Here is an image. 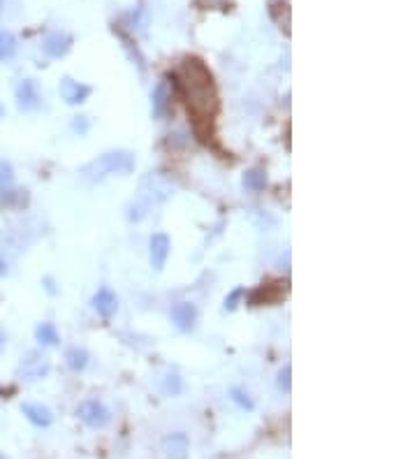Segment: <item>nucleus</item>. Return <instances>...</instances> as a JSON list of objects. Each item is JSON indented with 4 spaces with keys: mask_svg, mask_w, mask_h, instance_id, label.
Listing matches in <instances>:
<instances>
[{
    "mask_svg": "<svg viewBox=\"0 0 417 459\" xmlns=\"http://www.w3.org/2000/svg\"><path fill=\"white\" fill-rule=\"evenodd\" d=\"M181 91L185 95V104H188V112L193 114L195 123L197 126L200 121L211 123L218 109V100H216L214 77H211L209 68L200 58H188L183 63Z\"/></svg>",
    "mask_w": 417,
    "mask_h": 459,
    "instance_id": "1",
    "label": "nucleus"
},
{
    "mask_svg": "<svg viewBox=\"0 0 417 459\" xmlns=\"http://www.w3.org/2000/svg\"><path fill=\"white\" fill-rule=\"evenodd\" d=\"M242 297H244V288H234L232 293L225 297V308H227V311H234V308L239 306V299H242Z\"/></svg>",
    "mask_w": 417,
    "mask_h": 459,
    "instance_id": "20",
    "label": "nucleus"
},
{
    "mask_svg": "<svg viewBox=\"0 0 417 459\" xmlns=\"http://www.w3.org/2000/svg\"><path fill=\"white\" fill-rule=\"evenodd\" d=\"M12 183H14L12 165L7 163V161H0V193L7 190V188H12Z\"/></svg>",
    "mask_w": 417,
    "mask_h": 459,
    "instance_id": "19",
    "label": "nucleus"
},
{
    "mask_svg": "<svg viewBox=\"0 0 417 459\" xmlns=\"http://www.w3.org/2000/svg\"><path fill=\"white\" fill-rule=\"evenodd\" d=\"M151 102H153V117L156 119H167L172 112V88H170V82L163 79V82H158V86L153 88V93H151Z\"/></svg>",
    "mask_w": 417,
    "mask_h": 459,
    "instance_id": "7",
    "label": "nucleus"
},
{
    "mask_svg": "<svg viewBox=\"0 0 417 459\" xmlns=\"http://www.w3.org/2000/svg\"><path fill=\"white\" fill-rule=\"evenodd\" d=\"M148 249H151V267H153L156 271H163L167 258H170V249H172L170 237H167L165 232H156L153 237H151Z\"/></svg>",
    "mask_w": 417,
    "mask_h": 459,
    "instance_id": "6",
    "label": "nucleus"
},
{
    "mask_svg": "<svg viewBox=\"0 0 417 459\" xmlns=\"http://www.w3.org/2000/svg\"><path fill=\"white\" fill-rule=\"evenodd\" d=\"M232 399H234V401H237L239 406H244V409H248V411H253V401H251V399H248V394H246V392H242V390H237V387H234V390H232Z\"/></svg>",
    "mask_w": 417,
    "mask_h": 459,
    "instance_id": "22",
    "label": "nucleus"
},
{
    "mask_svg": "<svg viewBox=\"0 0 417 459\" xmlns=\"http://www.w3.org/2000/svg\"><path fill=\"white\" fill-rule=\"evenodd\" d=\"M0 459H5V457H3V453H0Z\"/></svg>",
    "mask_w": 417,
    "mask_h": 459,
    "instance_id": "28",
    "label": "nucleus"
},
{
    "mask_svg": "<svg viewBox=\"0 0 417 459\" xmlns=\"http://www.w3.org/2000/svg\"><path fill=\"white\" fill-rule=\"evenodd\" d=\"M49 360L42 355L40 350H31V352H26V355L21 357V364H19V376L26 378V381H40V378H44L49 374Z\"/></svg>",
    "mask_w": 417,
    "mask_h": 459,
    "instance_id": "4",
    "label": "nucleus"
},
{
    "mask_svg": "<svg viewBox=\"0 0 417 459\" xmlns=\"http://www.w3.org/2000/svg\"><path fill=\"white\" fill-rule=\"evenodd\" d=\"M290 374H292V369H290V364H286L281 369V374H278V390H283V392H290Z\"/></svg>",
    "mask_w": 417,
    "mask_h": 459,
    "instance_id": "21",
    "label": "nucleus"
},
{
    "mask_svg": "<svg viewBox=\"0 0 417 459\" xmlns=\"http://www.w3.org/2000/svg\"><path fill=\"white\" fill-rule=\"evenodd\" d=\"M0 14H3V0H0Z\"/></svg>",
    "mask_w": 417,
    "mask_h": 459,
    "instance_id": "27",
    "label": "nucleus"
},
{
    "mask_svg": "<svg viewBox=\"0 0 417 459\" xmlns=\"http://www.w3.org/2000/svg\"><path fill=\"white\" fill-rule=\"evenodd\" d=\"M190 450V441L183 431H176V434L165 436L163 441V453L167 455V459H185Z\"/></svg>",
    "mask_w": 417,
    "mask_h": 459,
    "instance_id": "10",
    "label": "nucleus"
},
{
    "mask_svg": "<svg viewBox=\"0 0 417 459\" xmlns=\"http://www.w3.org/2000/svg\"><path fill=\"white\" fill-rule=\"evenodd\" d=\"M35 337H38L40 346H58V341H60V334H58L54 323L38 325V330H35Z\"/></svg>",
    "mask_w": 417,
    "mask_h": 459,
    "instance_id": "14",
    "label": "nucleus"
},
{
    "mask_svg": "<svg viewBox=\"0 0 417 459\" xmlns=\"http://www.w3.org/2000/svg\"><path fill=\"white\" fill-rule=\"evenodd\" d=\"M170 318H172V323H174L181 332H188V330H193L195 318H197V308H195L190 302H179V304L172 306Z\"/></svg>",
    "mask_w": 417,
    "mask_h": 459,
    "instance_id": "11",
    "label": "nucleus"
},
{
    "mask_svg": "<svg viewBox=\"0 0 417 459\" xmlns=\"http://www.w3.org/2000/svg\"><path fill=\"white\" fill-rule=\"evenodd\" d=\"M3 114H5V109H3V104H0V119H3Z\"/></svg>",
    "mask_w": 417,
    "mask_h": 459,
    "instance_id": "26",
    "label": "nucleus"
},
{
    "mask_svg": "<svg viewBox=\"0 0 417 459\" xmlns=\"http://www.w3.org/2000/svg\"><path fill=\"white\" fill-rule=\"evenodd\" d=\"M42 49H44V54L51 56V58H63L67 51L72 49V38H70L67 33L54 31V33H49L47 38H44Z\"/></svg>",
    "mask_w": 417,
    "mask_h": 459,
    "instance_id": "9",
    "label": "nucleus"
},
{
    "mask_svg": "<svg viewBox=\"0 0 417 459\" xmlns=\"http://www.w3.org/2000/svg\"><path fill=\"white\" fill-rule=\"evenodd\" d=\"M42 104V95L38 82L33 79H23V82L16 86V107L21 112H35Z\"/></svg>",
    "mask_w": 417,
    "mask_h": 459,
    "instance_id": "5",
    "label": "nucleus"
},
{
    "mask_svg": "<svg viewBox=\"0 0 417 459\" xmlns=\"http://www.w3.org/2000/svg\"><path fill=\"white\" fill-rule=\"evenodd\" d=\"M5 341H7V339H5V332H3V330H0V352H3V350H5Z\"/></svg>",
    "mask_w": 417,
    "mask_h": 459,
    "instance_id": "25",
    "label": "nucleus"
},
{
    "mask_svg": "<svg viewBox=\"0 0 417 459\" xmlns=\"http://www.w3.org/2000/svg\"><path fill=\"white\" fill-rule=\"evenodd\" d=\"M77 416H79V420L84 422V425H88L91 429H104L112 422V413L95 399H88V401L79 404Z\"/></svg>",
    "mask_w": 417,
    "mask_h": 459,
    "instance_id": "3",
    "label": "nucleus"
},
{
    "mask_svg": "<svg viewBox=\"0 0 417 459\" xmlns=\"http://www.w3.org/2000/svg\"><path fill=\"white\" fill-rule=\"evenodd\" d=\"M93 308L102 318H112L114 313H117V308H119V297L114 295L109 288H100L93 295Z\"/></svg>",
    "mask_w": 417,
    "mask_h": 459,
    "instance_id": "12",
    "label": "nucleus"
},
{
    "mask_svg": "<svg viewBox=\"0 0 417 459\" xmlns=\"http://www.w3.org/2000/svg\"><path fill=\"white\" fill-rule=\"evenodd\" d=\"M135 172V156L130 151H109V153H102L97 161H93L91 165L86 167L84 174L88 179H104V176H128Z\"/></svg>",
    "mask_w": 417,
    "mask_h": 459,
    "instance_id": "2",
    "label": "nucleus"
},
{
    "mask_svg": "<svg viewBox=\"0 0 417 459\" xmlns=\"http://www.w3.org/2000/svg\"><path fill=\"white\" fill-rule=\"evenodd\" d=\"M65 364L72 369V372H84L88 367V352L84 348H67L65 350Z\"/></svg>",
    "mask_w": 417,
    "mask_h": 459,
    "instance_id": "15",
    "label": "nucleus"
},
{
    "mask_svg": "<svg viewBox=\"0 0 417 459\" xmlns=\"http://www.w3.org/2000/svg\"><path fill=\"white\" fill-rule=\"evenodd\" d=\"M244 186L253 193L264 190V186H267V174H264V170H248L244 174Z\"/></svg>",
    "mask_w": 417,
    "mask_h": 459,
    "instance_id": "17",
    "label": "nucleus"
},
{
    "mask_svg": "<svg viewBox=\"0 0 417 459\" xmlns=\"http://www.w3.org/2000/svg\"><path fill=\"white\" fill-rule=\"evenodd\" d=\"M202 10H209V7H223L225 5V0H195Z\"/></svg>",
    "mask_w": 417,
    "mask_h": 459,
    "instance_id": "23",
    "label": "nucleus"
},
{
    "mask_svg": "<svg viewBox=\"0 0 417 459\" xmlns=\"http://www.w3.org/2000/svg\"><path fill=\"white\" fill-rule=\"evenodd\" d=\"M7 274V262L3 260V255H0V276H5Z\"/></svg>",
    "mask_w": 417,
    "mask_h": 459,
    "instance_id": "24",
    "label": "nucleus"
},
{
    "mask_svg": "<svg viewBox=\"0 0 417 459\" xmlns=\"http://www.w3.org/2000/svg\"><path fill=\"white\" fill-rule=\"evenodd\" d=\"M91 93H93L91 86H86L82 82H75L72 77H63V82H60V98H63L67 104H84Z\"/></svg>",
    "mask_w": 417,
    "mask_h": 459,
    "instance_id": "8",
    "label": "nucleus"
},
{
    "mask_svg": "<svg viewBox=\"0 0 417 459\" xmlns=\"http://www.w3.org/2000/svg\"><path fill=\"white\" fill-rule=\"evenodd\" d=\"M21 413L33 422L35 427H49L51 422H54L51 411L47 409V406H42V404H23Z\"/></svg>",
    "mask_w": 417,
    "mask_h": 459,
    "instance_id": "13",
    "label": "nucleus"
},
{
    "mask_svg": "<svg viewBox=\"0 0 417 459\" xmlns=\"http://www.w3.org/2000/svg\"><path fill=\"white\" fill-rule=\"evenodd\" d=\"M161 390L167 394V396H176L181 390H183V383H181V378L176 376V374H170V376H165V381L161 383Z\"/></svg>",
    "mask_w": 417,
    "mask_h": 459,
    "instance_id": "18",
    "label": "nucleus"
},
{
    "mask_svg": "<svg viewBox=\"0 0 417 459\" xmlns=\"http://www.w3.org/2000/svg\"><path fill=\"white\" fill-rule=\"evenodd\" d=\"M14 54H16V40H14V35L10 31L0 28V63L10 60Z\"/></svg>",
    "mask_w": 417,
    "mask_h": 459,
    "instance_id": "16",
    "label": "nucleus"
}]
</instances>
